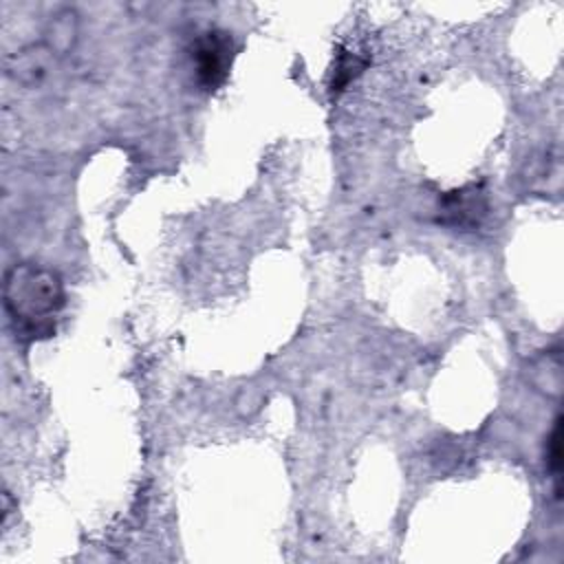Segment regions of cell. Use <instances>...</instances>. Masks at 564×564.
Returning a JSON list of instances; mask_svg holds the SVG:
<instances>
[{
    "mask_svg": "<svg viewBox=\"0 0 564 564\" xmlns=\"http://www.w3.org/2000/svg\"><path fill=\"white\" fill-rule=\"evenodd\" d=\"M2 295L15 328L29 337H46L64 304V289L57 273L29 262L7 271Z\"/></svg>",
    "mask_w": 564,
    "mask_h": 564,
    "instance_id": "obj_1",
    "label": "cell"
},
{
    "mask_svg": "<svg viewBox=\"0 0 564 564\" xmlns=\"http://www.w3.org/2000/svg\"><path fill=\"white\" fill-rule=\"evenodd\" d=\"M546 465L551 469V474L557 478L560 474V465H562V421L557 419L553 425V432L549 436V452H546Z\"/></svg>",
    "mask_w": 564,
    "mask_h": 564,
    "instance_id": "obj_5",
    "label": "cell"
},
{
    "mask_svg": "<svg viewBox=\"0 0 564 564\" xmlns=\"http://www.w3.org/2000/svg\"><path fill=\"white\" fill-rule=\"evenodd\" d=\"M487 214V198L480 185H467L463 189H454L441 198L438 220L458 229H474L480 225Z\"/></svg>",
    "mask_w": 564,
    "mask_h": 564,
    "instance_id": "obj_3",
    "label": "cell"
},
{
    "mask_svg": "<svg viewBox=\"0 0 564 564\" xmlns=\"http://www.w3.org/2000/svg\"><path fill=\"white\" fill-rule=\"evenodd\" d=\"M366 66V62L357 59V55H350V53H341L339 55V62L335 66V75H333V93H339L344 90V86Z\"/></svg>",
    "mask_w": 564,
    "mask_h": 564,
    "instance_id": "obj_4",
    "label": "cell"
},
{
    "mask_svg": "<svg viewBox=\"0 0 564 564\" xmlns=\"http://www.w3.org/2000/svg\"><path fill=\"white\" fill-rule=\"evenodd\" d=\"M198 84L205 90H216L229 73L234 59V40L227 31L212 29L198 35L192 53Z\"/></svg>",
    "mask_w": 564,
    "mask_h": 564,
    "instance_id": "obj_2",
    "label": "cell"
}]
</instances>
